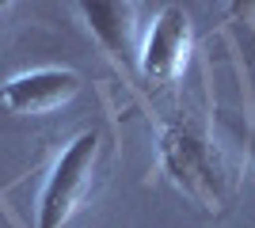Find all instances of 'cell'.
<instances>
[{"mask_svg":"<svg viewBox=\"0 0 255 228\" xmlns=\"http://www.w3.org/2000/svg\"><path fill=\"white\" fill-rule=\"evenodd\" d=\"M187 57H191V15L179 4H168L156 11V19L141 42V76L152 87L175 84L179 73L187 69Z\"/></svg>","mask_w":255,"mask_h":228,"instance_id":"4","label":"cell"},{"mask_svg":"<svg viewBox=\"0 0 255 228\" xmlns=\"http://www.w3.org/2000/svg\"><path fill=\"white\" fill-rule=\"evenodd\" d=\"M76 11L88 19V31L99 38L103 50H111L118 57L129 50V27H133L129 4H76Z\"/></svg>","mask_w":255,"mask_h":228,"instance_id":"5","label":"cell"},{"mask_svg":"<svg viewBox=\"0 0 255 228\" xmlns=\"http://www.w3.org/2000/svg\"><path fill=\"white\" fill-rule=\"evenodd\" d=\"M160 167L183 194L213 209L221 202V163L198 122L171 118L160 133Z\"/></svg>","mask_w":255,"mask_h":228,"instance_id":"2","label":"cell"},{"mask_svg":"<svg viewBox=\"0 0 255 228\" xmlns=\"http://www.w3.org/2000/svg\"><path fill=\"white\" fill-rule=\"evenodd\" d=\"M99 163H103V133L99 130H80L73 141L53 156L50 171L38 190L34 206V228H65L76 217V209L88 202L96 186Z\"/></svg>","mask_w":255,"mask_h":228,"instance_id":"1","label":"cell"},{"mask_svg":"<svg viewBox=\"0 0 255 228\" xmlns=\"http://www.w3.org/2000/svg\"><path fill=\"white\" fill-rule=\"evenodd\" d=\"M248 152H252V160H255V133L248 137Z\"/></svg>","mask_w":255,"mask_h":228,"instance_id":"6","label":"cell"},{"mask_svg":"<svg viewBox=\"0 0 255 228\" xmlns=\"http://www.w3.org/2000/svg\"><path fill=\"white\" fill-rule=\"evenodd\" d=\"M80 87H84V80L73 69H57V65L27 69V73L0 84V107L11 118H38V114L69 107L80 95Z\"/></svg>","mask_w":255,"mask_h":228,"instance_id":"3","label":"cell"}]
</instances>
